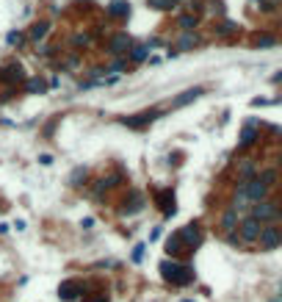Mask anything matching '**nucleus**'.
Wrapping results in <instances>:
<instances>
[{
  "instance_id": "f257e3e1",
  "label": "nucleus",
  "mask_w": 282,
  "mask_h": 302,
  "mask_svg": "<svg viewBox=\"0 0 282 302\" xmlns=\"http://www.w3.org/2000/svg\"><path fill=\"white\" fill-rule=\"evenodd\" d=\"M161 275H163V280L171 283V285H188L194 280V272H191L186 263H177V261H163Z\"/></svg>"
},
{
  "instance_id": "f03ea898",
  "label": "nucleus",
  "mask_w": 282,
  "mask_h": 302,
  "mask_svg": "<svg viewBox=\"0 0 282 302\" xmlns=\"http://www.w3.org/2000/svg\"><path fill=\"white\" fill-rule=\"evenodd\" d=\"M252 216H255L260 224H274L277 219H280V202H274V200H263V202L252 205Z\"/></svg>"
},
{
  "instance_id": "7ed1b4c3",
  "label": "nucleus",
  "mask_w": 282,
  "mask_h": 302,
  "mask_svg": "<svg viewBox=\"0 0 282 302\" xmlns=\"http://www.w3.org/2000/svg\"><path fill=\"white\" fill-rule=\"evenodd\" d=\"M260 230H263V224L257 222L255 216H252V214L244 216L241 224H238V242L241 244H255L257 239H260Z\"/></svg>"
},
{
  "instance_id": "20e7f679",
  "label": "nucleus",
  "mask_w": 282,
  "mask_h": 302,
  "mask_svg": "<svg viewBox=\"0 0 282 302\" xmlns=\"http://www.w3.org/2000/svg\"><path fill=\"white\" fill-rule=\"evenodd\" d=\"M257 244H260V250H265V252L277 250V247L282 244V227H280V224H263Z\"/></svg>"
},
{
  "instance_id": "39448f33",
  "label": "nucleus",
  "mask_w": 282,
  "mask_h": 302,
  "mask_svg": "<svg viewBox=\"0 0 282 302\" xmlns=\"http://www.w3.org/2000/svg\"><path fill=\"white\" fill-rule=\"evenodd\" d=\"M177 236H180V242H186L188 250H197L199 244H202V230H199V224H186Z\"/></svg>"
},
{
  "instance_id": "423d86ee",
  "label": "nucleus",
  "mask_w": 282,
  "mask_h": 302,
  "mask_svg": "<svg viewBox=\"0 0 282 302\" xmlns=\"http://www.w3.org/2000/svg\"><path fill=\"white\" fill-rule=\"evenodd\" d=\"M246 194H249V200H252V205H257V202L268 200V186H265L260 178H255V181L246 183Z\"/></svg>"
},
{
  "instance_id": "0eeeda50",
  "label": "nucleus",
  "mask_w": 282,
  "mask_h": 302,
  "mask_svg": "<svg viewBox=\"0 0 282 302\" xmlns=\"http://www.w3.org/2000/svg\"><path fill=\"white\" fill-rule=\"evenodd\" d=\"M219 224H222V230L227 236L232 233V230H238V224H241V219H238V211H235V208H224L222 211V219H219Z\"/></svg>"
},
{
  "instance_id": "6e6552de",
  "label": "nucleus",
  "mask_w": 282,
  "mask_h": 302,
  "mask_svg": "<svg viewBox=\"0 0 282 302\" xmlns=\"http://www.w3.org/2000/svg\"><path fill=\"white\" fill-rule=\"evenodd\" d=\"M158 108H152V111H144V114H136V117H125V125H128V128H144L147 122H152V120H158Z\"/></svg>"
},
{
  "instance_id": "1a4fd4ad",
  "label": "nucleus",
  "mask_w": 282,
  "mask_h": 302,
  "mask_svg": "<svg viewBox=\"0 0 282 302\" xmlns=\"http://www.w3.org/2000/svg\"><path fill=\"white\" fill-rule=\"evenodd\" d=\"M130 47V36L128 34H116L111 39V44H108V53H111V56H119V53H125Z\"/></svg>"
},
{
  "instance_id": "9d476101",
  "label": "nucleus",
  "mask_w": 282,
  "mask_h": 302,
  "mask_svg": "<svg viewBox=\"0 0 282 302\" xmlns=\"http://www.w3.org/2000/svg\"><path fill=\"white\" fill-rule=\"evenodd\" d=\"M77 291H80V283H77V280H67V283H61L58 297L69 302V300H77Z\"/></svg>"
},
{
  "instance_id": "9b49d317",
  "label": "nucleus",
  "mask_w": 282,
  "mask_h": 302,
  "mask_svg": "<svg viewBox=\"0 0 282 302\" xmlns=\"http://www.w3.org/2000/svg\"><path fill=\"white\" fill-rule=\"evenodd\" d=\"M255 172H257V164L252 161V158H246V161H244V164L238 166L241 181H255Z\"/></svg>"
},
{
  "instance_id": "f8f14e48",
  "label": "nucleus",
  "mask_w": 282,
  "mask_h": 302,
  "mask_svg": "<svg viewBox=\"0 0 282 302\" xmlns=\"http://www.w3.org/2000/svg\"><path fill=\"white\" fill-rule=\"evenodd\" d=\"M199 95H202V89H199V86H197V89H188V92H183V95H180L171 105H174V108H180V105H186V103H191V100H197Z\"/></svg>"
},
{
  "instance_id": "ddd939ff",
  "label": "nucleus",
  "mask_w": 282,
  "mask_h": 302,
  "mask_svg": "<svg viewBox=\"0 0 282 302\" xmlns=\"http://www.w3.org/2000/svg\"><path fill=\"white\" fill-rule=\"evenodd\" d=\"M255 139H257V130L252 128V125H249V128L244 130V133H241V139H238V147H241V150H244V147L255 144Z\"/></svg>"
},
{
  "instance_id": "4468645a",
  "label": "nucleus",
  "mask_w": 282,
  "mask_h": 302,
  "mask_svg": "<svg viewBox=\"0 0 282 302\" xmlns=\"http://www.w3.org/2000/svg\"><path fill=\"white\" fill-rule=\"evenodd\" d=\"M3 72H6L3 78H6V81H11V83H17V81H22V67H19V64H11V67H6Z\"/></svg>"
},
{
  "instance_id": "2eb2a0df",
  "label": "nucleus",
  "mask_w": 282,
  "mask_h": 302,
  "mask_svg": "<svg viewBox=\"0 0 282 302\" xmlns=\"http://www.w3.org/2000/svg\"><path fill=\"white\" fill-rule=\"evenodd\" d=\"M47 31H50V22H36V25L31 28V39H34V42H39V39H44V36H47Z\"/></svg>"
},
{
  "instance_id": "dca6fc26",
  "label": "nucleus",
  "mask_w": 282,
  "mask_h": 302,
  "mask_svg": "<svg viewBox=\"0 0 282 302\" xmlns=\"http://www.w3.org/2000/svg\"><path fill=\"white\" fill-rule=\"evenodd\" d=\"M166 255H171V258H177V255H180V236L177 233L166 242Z\"/></svg>"
},
{
  "instance_id": "f3484780",
  "label": "nucleus",
  "mask_w": 282,
  "mask_h": 302,
  "mask_svg": "<svg viewBox=\"0 0 282 302\" xmlns=\"http://www.w3.org/2000/svg\"><path fill=\"white\" fill-rule=\"evenodd\" d=\"M128 3H111V9H108V14H111V17H125V14H128Z\"/></svg>"
},
{
  "instance_id": "a211bd4d",
  "label": "nucleus",
  "mask_w": 282,
  "mask_h": 302,
  "mask_svg": "<svg viewBox=\"0 0 282 302\" xmlns=\"http://www.w3.org/2000/svg\"><path fill=\"white\" fill-rule=\"evenodd\" d=\"M260 181H263L265 186L271 189L274 183H277V169H265V172H260Z\"/></svg>"
},
{
  "instance_id": "6ab92c4d",
  "label": "nucleus",
  "mask_w": 282,
  "mask_h": 302,
  "mask_svg": "<svg viewBox=\"0 0 282 302\" xmlns=\"http://www.w3.org/2000/svg\"><path fill=\"white\" fill-rule=\"evenodd\" d=\"M150 6L158 11H166V9H174V0H150Z\"/></svg>"
},
{
  "instance_id": "aec40b11",
  "label": "nucleus",
  "mask_w": 282,
  "mask_h": 302,
  "mask_svg": "<svg viewBox=\"0 0 282 302\" xmlns=\"http://www.w3.org/2000/svg\"><path fill=\"white\" fill-rule=\"evenodd\" d=\"M197 44V36L194 34H183V39H180V50H188V47H194Z\"/></svg>"
},
{
  "instance_id": "412c9836",
  "label": "nucleus",
  "mask_w": 282,
  "mask_h": 302,
  "mask_svg": "<svg viewBox=\"0 0 282 302\" xmlns=\"http://www.w3.org/2000/svg\"><path fill=\"white\" fill-rule=\"evenodd\" d=\"M147 53H150V47H144V44H141V47H133L130 59H133V61H144V59H147Z\"/></svg>"
},
{
  "instance_id": "4be33fe9",
  "label": "nucleus",
  "mask_w": 282,
  "mask_h": 302,
  "mask_svg": "<svg viewBox=\"0 0 282 302\" xmlns=\"http://www.w3.org/2000/svg\"><path fill=\"white\" fill-rule=\"evenodd\" d=\"M180 28H183V31H188V34H191V31L197 28V20H194V17H180Z\"/></svg>"
},
{
  "instance_id": "5701e85b",
  "label": "nucleus",
  "mask_w": 282,
  "mask_h": 302,
  "mask_svg": "<svg viewBox=\"0 0 282 302\" xmlns=\"http://www.w3.org/2000/svg\"><path fill=\"white\" fill-rule=\"evenodd\" d=\"M274 42H277V39H274V36H268V34H265V36H257V47H271Z\"/></svg>"
},
{
  "instance_id": "b1692460",
  "label": "nucleus",
  "mask_w": 282,
  "mask_h": 302,
  "mask_svg": "<svg viewBox=\"0 0 282 302\" xmlns=\"http://www.w3.org/2000/svg\"><path fill=\"white\" fill-rule=\"evenodd\" d=\"M42 89H44V83H42L39 78H31V81H28V92H42Z\"/></svg>"
},
{
  "instance_id": "393cba45",
  "label": "nucleus",
  "mask_w": 282,
  "mask_h": 302,
  "mask_svg": "<svg viewBox=\"0 0 282 302\" xmlns=\"http://www.w3.org/2000/svg\"><path fill=\"white\" fill-rule=\"evenodd\" d=\"M69 181H72V186H80V183H77V181H86V169H75Z\"/></svg>"
},
{
  "instance_id": "a878e982",
  "label": "nucleus",
  "mask_w": 282,
  "mask_h": 302,
  "mask_svg": "<svg viewBox=\"0 0 282 302\" xmlns=\"http://www.w3.org/2000/svg\"><path fill=\"white\" fill-rule=\"evenodd\" d=\"M6 42H9V44H19V42H22V34H19V31H11V34L6 36Z\"/></svg>"
},
{
  "instance_id": "bb28decb",
  "label": "nucleus",
  "mask_w": 282,
  "mask_h": 302,
  "mask_svg": "<svg viewBox=\"0 0 282 302\" xmlns=\"http://www.w3.org/2000/svg\"><path fill=\"white\" fill-rule=\"evenodd\" d=\"M39 164H42V166H50V164H53V156H47V153H44V156H39Z\"/></svg>"
},
{
  "instance_id": "cd10ccee",
  "label": "nucleus",
  "mask_w": 282,
  "mask_h": 302,
  "mask_svg": "<svg viewBox=\"0 0 282 302\" xmlns=\"http://www.w3.org/2000/svg\"><path fill=\"white\" fill-rule=\"evenodd\" d=\"M141 255H144V244H138L136 252H133V261H141Z\"/></svg>"
},
{
  "instance_id": "c85d7f7f",
  "label": "nucleus",
  "mask_w": 282,
  "mask_h": 302,
  "mask_svg": "<svg viewBox=\"0 0 282 302\" xmlns=\"http://www.w3.org/2000/svg\"><path fill=\"white\" fill-rule=\"evenodd\" d=\"M75 44H89V36H86V34H77V36H75Z\"/></svg>"
},
{
  "instance_id": "c756f323",
  "label": "nucleus",
  "mask_w": 282,
  "mask_h": 302,
  "mask_svg": "<svg viewBox=\"0 0 282 302\" xmlns=\"http://www.w3.org/2000/svg\"><path fill=\"white\" fill-rule=\"evenodd\" d=\"M155 239H161V227H155L152 233H150V242H155Z\"/></svg>"
},
{
  "instance_id": "7c9ffc66",
  "label": "nucleus",
  "mask_w": 282,
  "mask_h": 302,
  "mask_svg": "<svg viewBox=\"0 0 282 302\" xmlns=\"http://www.w3.org/2000/svg\"><path fill=\"white\" fill-rule=\"evenodd\" d=\"M92 224H94V219H83V222H80V227H83V230H89Z\"/></svg>"
},
{
  "instance_id": "2f4dec72",
  "label": "nucleus",
  "mask_w": 282,
  "mask_h": 302,
  "mask_svg": "<svg viewBox=\"0 0 282 302\" xmlns=\"http://www.w3.org/2000/svg\"><path fill=\"white\" fill-rule=\"evenodd\" d=\"M280 222H282V208H280Z\"/></svg>"
},
{
  "instance_id": "473e14b6",
  "label": "nucleus",
  "mask_w": 282,
  "mask_h": 302,
  "mask_svg": "<svg viewBox=\"0 0 282 302\" xmlns=\"http://www.w3.org/2000/svg\"><path fill=\"white\" fill-rule=\"evenodd\" d=\"M280 164H282V153H280Z\"/></svg>"
},
{
  "instance_id": "72a5a7b5",
  "label": "nucleus",
  "mask_w": 282,
  "mask_h": 302,
  "mask_svg": "<svg viewBox=\"0 0 282 302\" xmlns=\"http://www.w3.org/2000/svg\"><path fill=\"white\" fill-rule=\"evenodd\" d=\"M186 302H191V300H186Z\"/></svg>"
}]
</instances>
